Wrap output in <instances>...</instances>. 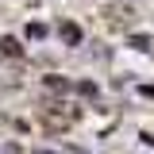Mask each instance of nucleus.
<instances>
[{
	"label": "nucleus",
	"instance_id": "1",
	"mask_svg": "<svg viewBox=\"0 0 154 154\" xmlns=\"http://www.w3.org/2000/svg\"><path fill=\"white\" fill-rule=\"evenodd\" d=\"M131 46H135V50H154V46H150V38H146V35H135V38H131Z\"/></svg>",
	"mask_w": 154,
	"mask_h": 154
},
{
	"label": "nucleus",
	"instance_id": "2",
	"mask_svg": "<svg viewBox=\"0 0 154 154\" xmlns=\"http://www.w3.org/2000/svg\"><path fill=\"white\" fill-rule=\"evenodd\" d=\"M62 38H66V42H77L81 35H77V27H73V23H66V27H62Z\"/></svg>",
	"mask_w": 154,
	"mask_h": 154
},
{
	"label": "nucleus",
	"instance_id": "3",
	"mask_svg": "<svg viewBox=\"0 0 154 154\" xmlns=\"http://www.w3.org/2000/svg\"><path fill=\"white\" fill-rule=\"evenodd\" d=\"M35 154H54V150H35Z\"/></svg>",
	"mask_w": 154,
	"mask_h": 154
}]
</instances>
